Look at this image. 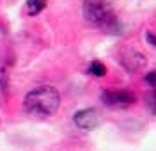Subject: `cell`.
Here are the masks:
<instances>
[{
	"mask_svg": "<svg viewBox=\"0 0 156 151\" xmlns=\"http://www.w3.org/2000/svg\"><path fill=\"white\" fill-rule=\"evenodd\" d=\"M89 71H90L94 77H105L107 68H105V64H103V62H99V60H92V62H90V66H89Z\"/></svg>",
	"mask_w": 156,
	"mask_h": 151,
	"instance_id": "cell-7",
	"label": "cell"
},
{
	"mask_svg": "<svg viewBox=\"0 0 156 151\" xmlns=\"http://www.w3.org/2000/svg\"><path fill=\"white\" fill-rule=\"evenodd\" d=\"M73 121L80 130H94L103 123V117L96 109H82L75 114Z\"/></svg>",
	"mask_w": 156,
	"mask_h": 151,
	"instance_id": "cell-3",
	"label": "cell"
},
{
	"mask_svg": "<svg viewBox=\"0 0 156 151\" xmlns=\"http://www.w3.org/2000/svg\"><path fill=\"white\" fill-rule=\"evenodd\" d=\"M146 39L149 43V46L151 48H154L156 46V41H154V34H153V30H146Z\"/></svg>",
	"mask_w": 156,
	"mask_h": 151,
	"instance_id": "cell-10",
	"label": "cell"
},
{
	"mask_svg": "<svg viewBox=\"0 0 156 151\" xmlns=\"http://www.w3.org/2000/svg\"><path fill=\"white\" fill-rule=\"evenodd\" d=\"M101 100L108 107H128L135 101V94L126 89L119 91H103L101 92Z\"/></svg>",
	"mask_w": 156,
	"mask_h": 151,
	"instance_id": "cell-4",
	"label": "cell"
},
{
	"mask_svg": "<svg viewBox=\"0 0 156 151\" xmlns=\"http://www.w3.org/2000/svg\"><path fill=\"white\" fill-rule=\"evenodd\" d=\"M27 7H29V13L32 16L39 14L41 11L46 7V0H27Z\"/></svg>",
	"mask_w": 156,
	"mask_h": 151,
	"instance_id": "cell-6",
	"label": "cell"
},
{
	"mask_svg": "<svg viewBox=\"0 0 156 151\" xmlns=\"http://www.w3.org/2000/svg\"><path fill=\"white\" fill-rule=\"evenodd\" d=\"M146 82L151 85V87H156V73L154 71H149L146 75Z\"/></svg>",
	"mask_w": 156,
	"mask_h": 151,
	"instance_id": "cell-9",
	"label": "cell"
},
{
	"mask_svg": "<svg viewBox=\"0 0 156 151\" xmlns=\"http://www.w3.org/2000/svg\"><path fill=\"white\" fill-rule=\"evenodd\" d=\"M23 105H25V110L32 116L50 117L60 107V94L57 92V89L50 85H39L27 92Z\"/></svg>",
	"mask_w": 156,
	"mask_h": 151,
	"instance_id": "cell-2",
	"label": "cell"
},
{
	"mask_svg": "<svg viewBox=\"0 0 156 151\" xmlns=\"http://www.w3.org/2000/svg\"><path fill=\"white\" fill-rule=\"evenodd\" d=\"M147 103H149V107H151V114L154 116L156 114V94H154V91L147 96Z\"/></svg>",
	"mask_w": 156,
	"mask_h": 151,
	"instance_id": "cell-8",
	"label": "cell"
},
{
	"mask_svg": "<svg viewBox=\"0 0 156 151\" xmlns=\"http://www.w3.org/2000/svg\"><path fill=\"white\" fill-rule=\"evenodd\" d=\"M82 11H83V18L98 29L114 34L121 29L112 0H83Z\"/></svg>",
	"mask_w": 156,
	"mask_h": 151,
	"instance_id": "cell-1",
	"label": "cell"
},
{
	"mask_svg": "<svg viewBox=\"0 0 156 151\" xmlns=\"http://www.w3.org/2000/svg\"><path fill=\"white\" fill-rule=\"evenodd\" d=\"M121 64L126 68L128 71H138L147 64V59L136 50H126L121 55Z\"/></svg>",
	"mask_w": 156,
	"mask_h": 151,
	"instance_id": "cell-5",
	"label": "cell"
}]
</instances>
